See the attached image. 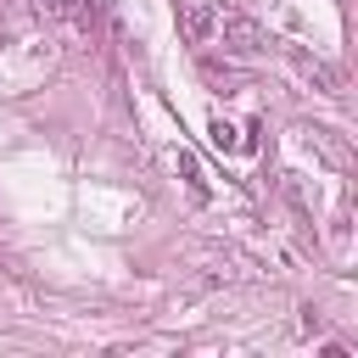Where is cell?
<instances>
[{
	"label": "cell",
	"instance_id": "6da1fadb",
	"mask_svg": "<svg viewBox=\"0 0 358 358\" xmlns=\"http://www.w3.org/2000/svg\"><path fill=\"white\" fill-rule=\"evenodd\" d=\"M280 56H285V67H291L313 95H341V90H347L341 67H330L324 56H313V50H302V45H280Z\"/></svg>",
	"mask_w": 358,
	"mask_h": 358
},
{
	"label": "cell",
	"instance_id": "7a4b0ae2",
	"mask_svg": "<svg viewBox=\"0 0 358 358\" xmlns=\"http://www.w3.org/2000/svg\"><path fill=\"white\" fill-rule=\"evenodd\" d=\"M218 45H224V50H235V56H263L274 39H268L246 11H229V6H224V17H218Z\"/></svg>",
	"mask_w": 358,
	"mask_h": 358
},
{
	"label": "cell",
	"instance_id": "3957f363",
	"mask_svg": "<svg viewBox=\"0 0 358 358\" xmlns=\"http://www.w3.org/2000/svg\"><path fill=\"white\" fill-rule=\"evenodd\" d=\"M218 17H224V6H213V0H196V6H185V17H179V28H185V39L190 45H218Z\"/></svg>",
	"mask_w": 358,
	"mask_h": 358
},
{
	"label": "cell",
	"instance_id": "277c9868",
	"mask_svg": "<svg viewBox=\"0 0 358 358\" xmlns=\"http://www.w3.org/2000/svg\"><path fill=\"white\" fill-rule=\"evenodd\" d=\"M308 140H313V151H319V157H324L330 168H347V162H352V151H347V140H341L336 129L313 123V129H308Z\"/></svg>",
	"mask_w": 358,
	"mask_h": 358
},
{
	"label": "cell",
	"instance_id": "5b68a950",
	"mask_svg": "<svg viewBox=\"0 0 358 358\" xmlns=\"http://www.w3.org/2000/svg\"><path fill=\"white\" fill-rule=\"evenodd\" d=\"M173 162H179V173H185V185H190V196H201V201H207V179H201V168H196V157H190V151H179Z\"/></svg>",
	"mask_w": 358,
	"mask_h": 358
},
{
	"label": "cell",
	"instance_id": "8992f818",
	"mask_svg": "<svg viewBox=\"0 0 358 358\" xmlns=\"http://www.w3.org/2000/svg\"><path fill=\"white\" fill-rule=\"evenodd\" d=\"M213 145H224V151H235L241 140H235V129L224 123V117H213Z\"/></svg>",
	"mask_w": 358,
	"mask_h": 358
},
{
	"label": "cell",
	"instance_id": "52a82bcc",
	"mask_svg": "<svg viewBox=\"0 0 358 358\" xmlns=\"http://www.w3.org/2000/svg\"><path fill=\"white\" fill-rule=\"evenodd\" d=\"M324 330V313L319 308H302V336H319Z\"/></svg>",
	"mask_w": 358,
	"mask_h": 358
}]
</instances>
